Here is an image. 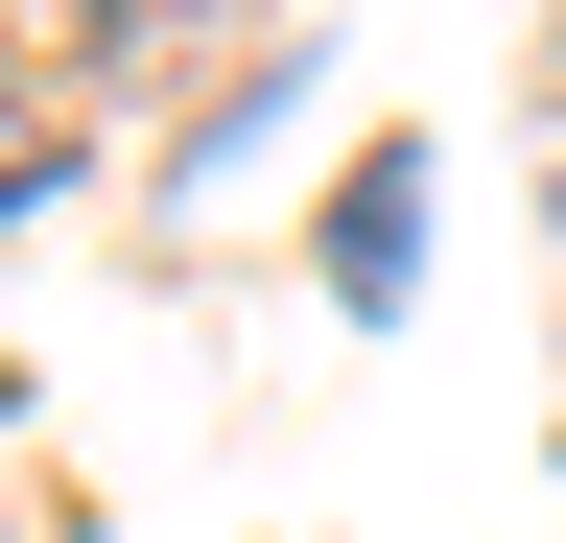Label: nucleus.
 Listing matches in <instances>:
<instances>
[]
</instances>
